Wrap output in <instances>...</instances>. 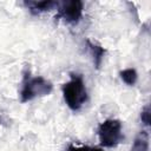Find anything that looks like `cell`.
<instances>
[{
  "instance_id": "6da1fadb",
  "label": "cell",
  "mask_w": 151,
  "mask_h": 151,
  "mask_svg": "<svg viewBox=\"0 0 151 151\" xmlns=\"http://www.w3.org/2000/svg\"><path fill=\"white\" fill-rule=\"evenodd\" d=\"M63 94L65 103L72 111H78L87 101V91L84 79L80 74H71L70 81L63 85Z\"/></svg>"
},
{
  "instance_id": "7a4b0ae2",
  "label": "cell",
  "mask_w": 151,
  "mask_h": 151,
  "mask_svg": "<svg viewBox=\"0 0 151 151\" xmlns=\"http://www.w3.org/2000/svg\"><path fill=\"white\" fill-rule=\"evenodd\" d=\"M53 85L50 80L44 77H32L29 71L24 72L22 86L20 91V100L21 103L29 101L37 97H44L52 92Z\"/></svg>"
},
{
  "instance_id": "3957f363",
  "label": "cell",
  "mask_w": 151,
  "mask_h": 151,
  "mask_svg": "<svg viewBox=\"0 0 151 151\" xmlns=\"http://www.w3.org/2000/svg\"><path fill=\"white\" fill-rule=\"evenodd\" d=\"M98 137L101 146H117L124 138L122 133V123L117 119H107L103 122L98 127Z\"/></svg>"
},
{
  "instance_id": "277c9868",
  "label": "cell",
  "mask_w": 151,
  "mask_h": 151,
  "mask_svg": "<svg viewBox=\"0 0 151 151\" xmlns=\"http://www.w3.org/2000/svg\"><path fill=\"white\" fill-rule=\"evenodd\" d=\"M55 19H63L67 24H78L83 15V2L80 0H67L58 2Z\"/></svg>"
},
{
  "instance_id": "5b68a950",
  "label": "cell",
  "mask_w": 151,
  "mask_h": 151,
  "mask_svg": "<svg viewBox=\"0 0 151 151\" xmlns=\"http://www.w3.org/2000/svg\"><path fill=\"white\" fill-rule=\"evenodd\" d=\"M24 5L28 8L31 14L33 15H39L46 11L52 9L54 6H58L57 1L52 0H44V1H25Z\"/></svg>"
},
{
  "instance_id": "8992f818",
  "label": "cell",
  "mask_w": 151,
  "mask_h": 151,
  "mask_svg": "<svg viewBox=\"0 0 151 151\" xmlns=\"http://www.w3.org/2000/svg\"><path fill=\"white\" fill-rule=\"evenodd\" d=\"M85 42H86V46H87V48H88V51H90V54H91V57H92V59H93L94 67H96L97 70L100 68V65H101L103 58H104V55H105V53H106V50H105L103 46L97 45V44L90 41L88 39H87Z\"/></svg>"
},
{
  "instance_id": "52a82bcc",
  "label": "cell",
  "mask_w": 151,
  "mask_h": 151,
  "mask_svg": "<svg viewBox=\"0 0 151 151\" xmlns=\"http://www.w3.org/2000/svg\"><path fill=\"white\" fill-rule=\"evenodd\" d=\"M131 151H149V133L146 131H140L131 146Z\"/></svg>"
},
{
  "instance_id": "ba28073f",
  "label": "cell",
  "mask_w": 151,
  "mask_h": 151,
  "mask_svg": "<svg viewBox=\"0 0 151 151\" xmlns=\"http://www.w3.org/2000/svg\"><path fill=\"white\" fill-rule=\"evenodd\" d=\"M119 76L123 79V81L126 85H129V86H133L136 84V81H137V78H138V74H137V72H136L134 68L123 70V71H120Z\"/></svg>"
},
{
  "instance_id": "9c48e42d",
  "label": "cell",
  "mask_w": 151,
  "mask_h": 151,
  "mask_svg": "<svg viewBox=\"0 0 151 151\" xmlns=\"http://www.w3.org/2000/svg\"><path fill=\"white\" fill-rule=\"evenodd\" d=\"M66 151H104L100 147H92V146H76L73 144H70L66 149Z\"/></svg>"
},
{
  "instance_id": "30bf717a",
  "label": "cell",
  "mask_w": 151,
  "mask_h": 151,
  "mask_svg": "<svg viewBox=\"0 0 151 151\" xmlns=\"http://www.w3.org/2000/svg\"><path fill=\"white\" fill-rule=\"evenodd\" d=\"M140 119H142V122H143L144 125H146V126L150 125V106L149 105L144 106V109L142 110V112H140Z\"/></svg>"
}]
</instances>
